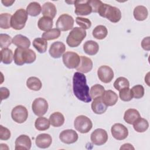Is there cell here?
<instances>
[{"label":"cell","instance_id":"6da1fadb","mask_svg":"<svg viewBox=\"0 0 150 150\" xmlns=\"http://www.w3.org/2000/svg\"><path fill=\"white\" fill-rule=\"evenodd\" d=\"M73 90L74 96L84 103L91 101L89 93V87L87 84L86 76L80 72L74 73L73 77Z\"/></svg>","mask_w":150,"mask_h":150},{"label":"cell","instance_id":"7a4b0ae2","mask_svg":"<svg viewBox=\"0 0 150 150\" xmlns=\"http://www.w3.org/2000/svg\"><path fill=\"white\" fill-rule=\"evenodd\" d=\"M36 59V53L33 50L30 49L17 47L13 54L14 62L18 66H22L25 63H32L35 61Z\"/></svg>","mask_w":150,"mask_h":150},{"label":"cell","instance_id":"3957f363","mask_svg":"<svg viewBox=\"0 0 150 150\" xmlns=\"http://www.w3.org/2000/svg\"><path fill=\"white\" fill-rule=\"evenodd\" d=\"M97 13L112 23H117L121 18V12L118 8L103 2L100 6Z\"/></svg>","mask_w":150,"mask_h":150},{"label":"cell","instance_id":"277c9868","mask_svg":"<svg viewBox=\"0 0 150 150\" xmlns=\"http://www.w3.org/2000/svg\"><path fill=\"white\" fill-rule=\"evenodd\" d=\"M87 35L85 29L75 27L69 33L66 39V43L71 47H76L80 45L81 42L84 39Z\"/></svg>","mask_w":150,"mask_h":150},{"label":"cell","instance_id":"5b68a950","mask_svg":"<svg viewBox=\"0 0 150 150\" xmlns=\"http://www.w3.org/2000/svg\"><path fill=\"white\" fill-rule=\"evenodd\" d=\"M28 13L23 9H18L12 16L11 19V26L15 30L22 29L28 20Z\"/></svg>","mask_w":150,"mask_h":150},{"label":"cell","instance_id":"8992f818","mask_svg":"<svg viewBox=\"0 0 150 150\" xmlns=\"http://www.w3.org/2000/svg\"><path fill=\"white\" fill-rule=\"evenodd\" d=\"M74 127L79 132L86 134L91 129L93 123L88 117L81 115L76 118L74 122Z\"/></svg>","mask_w":150,"mask_h":150},{"label":"cell","instance_id":"52a82bcc","mask_svg":"<svg viewBox=\"0 0 150 150\" xmlns=\"http://www.w3.org/2000/svg\"><path fill=\"white\" fill-rule=\"evenodd\" d=\"M62 60L64 66L68 69H76L80 64V56L77 53L68 51L63 54Z\"/></svg>","mask_w":150,"mask_h":150},{"label":"cell","instance_id":"ba28073f","mask_svg":"<svg viewBox=\"0 0 150 150\" xmlns=\"http://www.w3.org/2000/svg\"><path fill=\"white\" fill-rule=\"evenodd\" d=\"M74 22L71 16L67 13H63L58 18L56 23V26L60 31H68L73 29Z\"/></svg>","mask_w":150,"mask_h":150},{"label":"cell","instance_id":"9c48e42d","mask_svg":"<svg viewBox=\"0 0 150 150\" xmlns=\"http://www.w3.org/2000/svg\"><path fill=\"white\" fill-rule=\"evenodd\" d=\"M11 117L17 123H23L28 117V111L25 107L22 105H16L11 111Z\"/></svg>","mask_w":150,"mask_h":150},{"label":"cell","instance_id":"30bf717a","mask_svg":"<svg viewBox=\"0 0 150 150\" xmlns=\"http://www.w3.org/2000/svg\"><path fill=\"white\" fill-rule=\"evenodd\" d=\"M32 109L36 115L42 117L48 110L47 101L42 97L35 98L32 104Z\"/></svg>","mask_w":150,"mask_h":150},{"label":"cell","instance_id":"8fae6325","mask_svg":"<svg viewBox=\"0 0 150 150\" xmlns=\"http://www.w3.org/2000/svg\"><path fill=\"white\" fill-rule=\"evenodd\" d=\"M90 139L94 145H102L106 143L108 140L107 132L105 129L97 128L91 133Z\"/></svg>","mask_w":150,"mask_h":150},{"label":"cell","instance_id":"7c38bea8","mask_svg":"<svg viewBox=\"0 0 150 150\" xmlns=\"http://www.w3.org/2000/svg\"><path fill=\"white\" fill-rule=\"evenodd\" d=\"M111 132L112 137L117 140L125 139L128 135L127 128L122 124H114L111 128Z\"/></svg>","mask_w":150,"mask_h":150},{"label":"cell","instance_id":"4fadbf2b","mask_svg":"<svg viewBox=\"0 0 150 150\" xmlns=\"http://www.w3.org/2000/svg\"><path fill=\"white\" fill-rule=\"evenodd\" d=\"M98 79L104 83H110L114 78V74L112 69L105 65L100 66L97 70Z\"/></svg>","mask_w":150,"mask_h":150},{"label":"cell","instance_id":"5bb4252c","mask_svg":"<svg viewBox=\"0 0 150 150\" xmlns=\"http://www.w3.org/2000/svg\"><path fill=\"white\" fill-rule=\"evenodd\" d=\"M74 4L75 6L74 12L77 15H88L92 12V8L88 4V1H75Z\"/></svg>","mask_w":150,"mask_h":150},{"label":"cell","instance_id":"9a60e30c","mask_svg":"<svg viewBox=\"0 0 150 150\" xmlns=\"http://www.w3.org/2000/svg\"><path fill=\"white\" fill-rule=\"evenodd\" d=\"M77 133L73 129H65L62 131L59 134L60 141L66 144H70L76 142L78 139Z\"/></svg>","mask_w":150,"mask_h":150},{"label":"cell","instance_id":"2e32d148","mask_svg":"<svg viewBox=\"0 0 150 150\" xmlns=\"http://www.w3.org/2000/svg\"><path fill=\"white\" fill-rule=\"evenodd\" d=\"M66 50L65 45L60 41L53 43L49 48V52L51 57L54 59L60 58Z\"/></svg>","mask_w":150,"mask_h":150},{"label":"cell","instance_id":"e0dca14e","mask_svg":"<svg viewBox=\"0 0 150 150\" xmlns=\"http://www.w3.org/2000/svg\"><path fill=\"white\" fill-rule=\"evenodd\" d=\"M15 150H29L31 148L32 142L29 136L21 135L15 140Z\"/></svg>","mask_w":150,"mask_h":150},{"label":"cell","instance_id":"ac0fdd59","mask_svg":"<svg viewBox=\"0 0 150 150\" xmlns=\"http://www.w3.org/2000/svg\"><path fill=\"white\" fill-rule=\"evenodd\" d=\"M52 142V138L48 134H40L38 135L35 139L36 146L40 148H47L50 146Z\"/></svg>","mask_w":150,"mask_h":150},{"label":"cell","instance_id":"d6986e66","mask_svg":"<svg viewBox=\"0 0 150 150\" xmlns=\"http://www.w3.org/2000/svg\"><path fill=\"white\" fill-rule=\"evenodd\" d=\"M101 98L104 103L107 107H109L114 105L117 103L118 100V97L114 91L111 90H108L104 92L101 96Z\"/></svg>","mask_w":150,"mask_h":150},{"label":"cell","instance_id":"ffe728a7","mask_svg":"<svg viewBox=\"0 0 150 150\" xmlns=\"http://www.w3.org/2000/svg\"><path fill=\"white\" fill-rule=\"evenodd\" d=\"M93 62L91 59L86 56H80V62L76 70L82 73H87L90 71L93 68Z\"/></svg>","mask_w":150,"mask_h":150},{"label":"cell","instance_id":"44dd1931","mask_svg":"<svg viewBox=\"0 0 150 150\" xmlns=\"http://www.w3.org/2000/svg\"><path fill=\"white\" fill-rule=\"evenodd\" d=\"M93 100L91 105L93 111L97 114L104 113L107 109V106L103 101L101 97H97Z\"/></svg>","mask_w":150,"mask_h":150},{"label":"cell","instance_id":"7402d4cb","mask_svg":"<svg viewBox=\"0 0 150 150\" xmlns=\"http://www.w3.org/2000/svg\"><path fill=\"white\" fill-rule=\"evenodd\" d=\"M12 43L19 48L29 49L30 41L26 36L19 34L15 35L12 39Z\"/></svg>","mask_w":150,"mask_h":150},{"label":"cell","instance_id":"603a6c76","mask_svg":"<svg viewBox=\"0 0 150 150\" xmlns=\"http://www.w3.org/2000/svg\"><path fill=\"white\" fill-rule=\"evenodd\" d=\"M42 13L44 16L53 19L56 15L57 9L53 3L46 2L42 6Z\"/></svg>","mask_w":150,"mask_h":150},{"label":"cell","instance_id":"cb8c5ba5","mask_svg":"<svg viewBox=\"0 0 150 150\" xmlns=\"http://www.w3.org/2000/svg\"><path fill=\"white\" fill-rule=\"evenodd\" d=\"M84 52L90 56L96 54L99 50L98 44L94 40H87L83 45Z\"/></svg>","mask_w":150,"mask_h":150},{"label":"cell","instance_id":"d4e9b609","mask_svg":"<svg viewBox=\"0 0 150 150\" xmlns=\"http://www.w3.org/2000/svg\"><path fill=\"white\" fill-rule=\"evenodd\" d=\"M140 117V114L138 110L134 108H129L124 113V120L127 123L132 124Z\"/></svg>","mask_w":150,"mask_h":150},{"label":"cell","instance_id":"484cf974","mask_svg":"<svg viewBox=\"0 0 150 150\" xmlns=\"http://www.w3.org/2000/svg\"><path fill=\"white\" fill-rule=\"evenodd\" d=\"M133 14L134 18L136 20L142 21L147 18L148 11L145 6L142 5H138L134 8Z\"/></svg>","mask_w":150,"mask_h":150},{"label":"cell","instance_id":"4316f807","mask_svg":"<svg viewBox=\"0 0 150 150\" xmlns=\"http://www.w3.org/2000/svg\"><path fill=\"white\" fill-rule=\"evenodd\" d=\"M49 120L53 127H59L63 125L64 122V117L61 112H54L50 115Z\"/></svg>","mask_w":150,"mask_h":150},{"label":"cell","instance_id":"83f0119b","mask_svg":"<svg viewBox=\"0 0 150 150\" xmlns=\"http://www.w3.org/2000/svg\"><path fill=\"white\" fill-rule=\"evenodd\" d=\"M38 26L41 30L45 32L49 30L53 27V19L46 16L41 17L38 21Z\"/></svg>","mask_w":150,"mask_h":150},{"label":"cell","instance_id":"f1b7e54d","mask_svg":"<svg viewBox=\"0 0 150 150\" xmlns=\"http://www.w3.org/2000/svg\"><path fill=\"white\" fill-rule=\"evenodd\" d=\"M134 129L138 132H144L146 131L149 127V123L146 120L141 118H138L133 124Z\"/></svg>","mask_w":150,"mask_h":150},{"label":"cell","instance_id":"f546056e","mask_svg":"<svg viewBox=\"0 0 150 150\" xmlns=\"http://www.w3.org/2000/svg\"><path fill=\"white\" fill-rule=\"evenodd\" d=\"M27 87L33 91H39L41 89L42 84L40 80L36 77H30L26 81Z\"/></svg>","mask_w":150,"mask_h":150},{"label":"cell","instance_id":"4dcf8cb0","mask_svg":"<svg viewBox=\"0 0 150 150\" xmlns=\"http://www.w3.org/2000/svg\"><path fill=\"white\" fill-rule=\"evenodd\" d=\"M33 46L39 53H44L47 50V42L43 38H37L33 40Z\"/></svg>","mask_w":150,"mask_h":150},{"label":"cell","instance_id":"1f68e13d","mask_svg":"<svg viewBox=\"0 0 150 150\" xmlns=\"http://www.w3.org/2000/svg\"><path fill=\"white\" fill-rule=\"evenodd\" d=\"M108 34V30L104 25H98L93 29L92 35L97 39L101 40L104 39Z\"/></svg>","mask_w":150,"mask_h":150},{"label":"cell","instance_id":"d6a6232c","mask_svg":"<svg viewBox=\"0 0 150 150\" xmlns=\"http://www.w3.org/2000/svg\"><path fill=\"white\" fill-rule=\"evenodd\" d=\"M42 7L39 3L37 2H30L26 7V12L31 16H36L40 14Z\"/></svg>","mask_w":150,"mask_h":150},{"label":"cell","instance_id":"836d02e7","mask_svg":"<svg viewBox=\"0 0 150 150\" xmlns=\"http://www.w3.org/2000/svg\"><path fill=\"white\" fill-rule=\"evenodd\" d=\"M50 121L45 117H38L35 122V128L39 131H45L50 127Z\"/></svg>","mask_w":150,"mask_h":150},{"label":"cell","instance_id":"e575fe53","mask_svg":"<svg viewBox=\"0 0 150 150\" xmlns=\"http://www.w3.org/2000/svg\"><path fill=\"white\" fill-rule=\"evenodd\" d=\"M13 59V54L12 50L5 48L1 50V61L4 64H11Z\"/></svg>","mask_w":150,"mask_h":150},{"label":"cell","instance_id":"d590c367","mask_svg":"<svg viewBox=\"0 0 150 150\" xmlns=\"http://www.w3.org/2000/svg\"><path fill=\"white\" fill-rule=\"evenodd\" d=\"M104 91V87L103 86L96 84L90 88V95L91 99H94L97 97H101Z\"/></svg>","mask_w":150,"mask_h":150},{"label":"cell","instance_id":"8d00e7d4","mask_svg":"<svg viewBox=\"0 0 150 150\" xmlns=\"http://www.w3.org/2000/svg\"><path fill=\"white\" fill-rule=\"evenodd\" d=\"M60 31L57 28H53L46 32H45L42 35V38L46 40H51L58 38L60 36Z\"/></svg>","mask_w":150,"mask_h":150},{"label":"cell","instance_id":"74e56055","mask_svg":"<svg viewBox=\"0 0 150 150\" xmlns=\"http://www.w3.org/2000/svg\"><path fill=\"white\" fill-rule=\"evenodd\" d=\"M11 15L8 13H1L0 15V27L4 29H9L11 26Z\"/></svg>","mask_w":150,"mask_h":150},{"label":"cell","instance_id":"f35d334b","mask_svg":"<svg viewBox=\"0 0 150 150\" xmlns=\"http://www.w3.org/2000/svg\"><path fill=\"white\" fill-rule=\"evenodd\" d=\"M114 87L118 91H120L122 88L129 87V82L127 78L120 77L114 81Z\"/></svg>","mask_w":150,"mask_h":150},{"label":"cell","instance_id":"ab89813d","mask_svg":"<svg viewBox=\"0 0 150 150\" xmlns=\"http://www.w3.org/2000/svg\"><path fill=\"white\" fill-rule=\"evenodd\" d=\"M131 91L132 95V97L136 99H139L143 97L145 93L144 87L140 84L133 86L131 89Z\"/></svg>","mask_w":150,"mask_h":150},{"label":"cell","instance_id":"60d3db41","mask_svg":"<svg viewBox=\"0 0 150 150\" xmlns=\"http://www.w3.org/2000/svg\"><path fill=\"white\" fill-rule=\"evenodd\" d=\"M12 43L11 37L7 34H0V47L2 49L8 48Z\"/></svg>","mask_w":150,"mask_h":150},{"label":"cell","instance_id":"b9f144b4","mask_svg":"<svg viewBox=\"0 0 150 150\" xmlns=\"http://www.w3.org/2000/svg\"><path fill=\"white\" fill-rule=\"evenodd\" d=\"M119 92L120 98L123 101H129L133 98L131 89L129 87L122 88Z\"/></svg>","mask_w":150,"mask_h":150},{"label":"cell","instance_id":"7bdbcfd3","mask_svg":"<svg viewBox=\"0 0 150 150\" xmlns=\"http://www.w3.org/2000/svg\"><path fill=\"white\" fill-rule=\"evenodd\" d=\"M76 22L78 25H79L81 28L84 29H88L91 26V22L87 18L82 17H77L76 18Z\"/></svg>","mask_w":150,"mask_h":150},{"label":"cell","instance_id":"ee69618b","mask_svg":"<svg viewBox=\"0 0 150 150\" xmlns=\"http://www.w3.org/2000/svg\"><path fill=\"white\" fill-rule=\"evenodd\" d=\"M11 137V132L6 127L0 125V139L1 140H8Z\"/></svg>","mask_w":150,"mask_h":150},{"label":"cell","instance_id":"f6af8a7d","mask_svg":"<svg viewBox=\"0 0 150 150\" xmlns=\"http://www.w3.org/2000/svg\"><path fill=\"white\" fill-rule=\"evenodd\" d=\"M88 3L92 8V12L95 13L98 12L100 6L103 4V2L99 0H88Z\"/></svg>","mask_w":150,"mask_h":150},{"label":"cell","instance_id":"bcb514c9","mask_svg":"<svg viewBox=\"0 0 150 150\" xmlns=\"http://www.w3.org/2000/svg\"><path fill=\"white\" fill-rule=\"evenodd\" d=\"M0 94H1V100H5L9 97L10 92L9 90L5 87L0 88Z\"/></svg>","mask_w":150,"mask_h":150},{"label":"cell","instance_id":"7dc6e473","mask_svg":"<svg viewBox=\"0 0 150 150\" xmlns=\"http://www.w3.org/2000/svg\"><path fill=\"white\" fill-rule=\"evenodd\" d=\"M141 46L142 49L145 50L149 51L150 50V45H149V36L144 38L141 42Z\"/></svg>","mask_w":150,"mask_h":150},{"label":"cell","instance_id":"c3c4849f","mask_svg":"<svg viewBox=\"0 0 150 150\" xmlns=\"http://www.w3.org/2000/svg\"><path fill=\"white\" fill-rule=\"evenodd\" d=\"M122 149H135V148L131 144L127 143V144H123L120 147V150H122Z\"/></svg>","mask_w":150,"mask_h":150},{"label":"cell","instance_id":"681fc988","mask_svg":"<svg viewBox=\"0 0 150 150\" xmlns=\"http://www.w3.org/2000/svg\"><path fill=\"white\" fill-rule=\"evenodd\" d=\"M14 2H15V1H2V3L5 6H11Z\"/></svg>","mask_w":150,"mask_h":150}]
</instances>
